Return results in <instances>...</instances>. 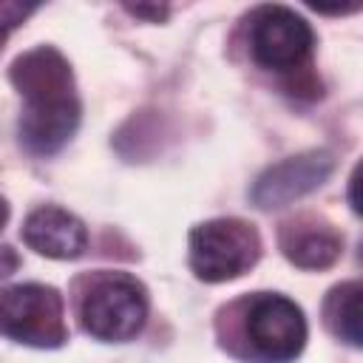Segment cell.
I'll return each mask as SVG.
<instances>
[{"label": "cell", "instance_id": "obj_13", "mask_svg": "<svg viewBox=\"0 0 363 363\" xmlns=\"http://www.w3.org/2000/svg\"><path fill=\"white\" fill-rule=\"evenodd\" d=\"M130 14H139V17H153V20H162L167 14L164 6H128Z\"/></svg>", "mask_w": 363, "mask_h": 363}, {"label": "cell", "instance_id": "obj_11", "mask_svg": "<svg viewBox=\"0 0 363 363\" xmlns=\"http://www.w3.org/2000/svg\"><path fill=\"white\" fill-rule=\"evenodd\" d=\"M34 11H37V6H31V3H0V48L9 40V34Z\"/></svg>", "mask_w": 363, "mask_h": 363}, {"label": "cell", "instance_id": "obj_4", "mask_svg": "<svg viewBox=\"0 0 363 363\" xmlns=\"http://www.w3.org/2000/svg\"><path fill=\"white\" fill-rule=\"evenodd\" d=\"M0 335L40 349L62 346L68 340L62 295L45 284H17L3 289Z\"/></svg>", "mask_w": 363, "mask_h": 363}, {"label": "cell", "instance_id": "obj_14", "mask_svg": "<svg viewBox=\"0 0 363 363\" xmlns=\"http://www.w3.org/2000/svg\"><path fill=\"white\" fill-rule=\"evenodd\" d=\"M6 218H9V207H6V201L0 199V227L6 224Z\"/></svg>", "mask_w": 363, "mask_h": 363}, {"label": "cell", "instance_id": "obj_8", "mask_svg": "<svg viewBox=\"0 0 363 363\" xmlns=\"http://www.w3.org/2000/svg\"><path fill=\"white\" fill-rule=\"evenodd\" d=\"M20 235L34 252H40L45 258H57V261L79 258L88 247L85 224L74 213L54 207V204L31 210Z\"/></svg>", "mask_w": 363, "mask_h": 363}, {"label": "cell", "instance_id": "obj_10", "mask_svg": "<svg viewBox=\"0 0 363 363\" xmlns=\"http://www.w3.org/2000/svg\"><path fill=\"white\" fill-rule=\"evenodd\" d=\"M360 292L363 289L357 281H346L335 286L323 303L329 329L354 349L360 346Z\"/></svg>", "mask_w": 363, "mask_h": 363}, {"label": "cell", "instance_id": "obj_7", "mask_svg": "<svg viewBox=\"0 0 363 363\" xmlns=\"http://www.w3.org/2000/svg\"><path fill=\"white\" fill-rule=\"evenodd\" d=\"M335 170V156L329 150H306L298 156H289L278 164H269L255 182H252V201L261 210L286 207L306 193L318 190Z\"/></svg>", "mask_w": 363, "mask_h": 363}, {"label": "cell", "instance_id": "obj_3", "mask_svg": "<svg viewBox=\"0 0 363 363\" xmlns=\"http://www.w3.org/2000/svg\"><path fill=\"white\" fill-rule=\"evenodd\" d=\"M79 318L88 335L99 340H130L147 320V292L125 272H105L91 281Z\"/></svg>", "mask_w": 363, "mask_h": 363}, {"label": "cell", "instance_id": "obj_2", "mask_svg": "<svg viewBox=\"0 0 363 363\" xmlns=\"http://www.w3.org/2000/svg\"><path fill=\"white\" fill-rule=\"evenodd\" d=\"M258 255V230L241 218H210L190 230V269L207 284L244 275Z\"/></svg>", "mask_w": 363, "mask_h": 363}, {"label": "cell", "instance_id": "obj_1", "mask_svg": "<svg viewBox=\"0 0 363 363\" xmlns=\"http://www.w3.org/2000/svg\"><path fill=\"white\" fill-rule=\"evenodd\" d=\"M11 82L20 88L26 108L20 116V139L37 156L57 153L79 125V99L65 57L40 45L11 65Z\"/></svg>", "mask_w": 363, "mask_h": 363}, {"label": "cell", "instance_id": "obj_9", "mask_svg": "<svg viewBox=\"0 0 363 363\" xmlns=\"http://www.w3.org/2000/svg\"><path fill=\"white\" fill-rule=\"evenodd\" d=\"M281 250L284 255L303 269H323L340 258L343 238L337 230L318 218H298L284 224L281 230Z\"/></svg>", "mask_w": 363, "mask_h": 363}, {"label": "cell", "instance_id": "obj_6", "mask_svg": "<svg viewBox=\"0 0 363 363\" xmlns=\"http://www.w3.org/2000/svg\"><path fill=\"white\" fill-rule=\"evenodd\" d=\"M312 48L309 23L286 6H264L252 14L250 51L261 68L289 71L306 60Z\"/></svg>", "mask_w": 363, "mask_h": 363}, {"label": "cell", "instance_id": "obj_12", "mask_svg": "<svg viewBox=\"0 0 363 363\" xmlns=\"http://www.w3.org/2000/svg\"><path fill=\"white\" fill-rule=\"evenodd\" d=\"M17 267H20V258H17V252H14L11 247H0V278L11 275Z\"/></svg>", "mask_w": 363, "mask_h": 363}, {"label": "cell", "instance_id": "obj_5", "mask_svg": "<svg viewBox=\"0 0 363 363\" xmlns=\"http://www.w3.org/2000/svg\"><path fill=\"white\" fill-rule=\"evenodd\" d=\"M244 337L255 357L267 363H289L306 343V318L295 301L261 292L250 298L244 309Z\"/></svg>", "mask_w": 363, "mask_h": 363}]
</instances>
